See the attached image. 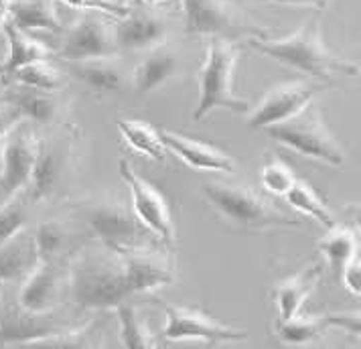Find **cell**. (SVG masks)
Segmentation results:
<instances>
[{
  "mask_svg": "<svg viewBox=\"0 0 361 349\" xmlns=\"http://www.w3.org/2000/svg\"><path fill=\"white\" fill-rule=\"evenodd\" d=\"M147 4H152V6H159L161 2H166V0H145Z\"/></svg>",
  "mask_w": 361,
  "mask_h": 349,
  "instance_id": "60d3db41",
  "label": "cell"
},
{
  "mask_svg": "<svg viewBox=\"0 0 361 349\" xmlns=\"http://www.w3.org/2000/svg\"><path fill=\"white\" fill-rule=\"evenodd\" d=\"M298 181L295 175V171L286 165L284 161H280L276 157L268 159L264 163L262 171H260V183L262 189L272 195V197H284L295 183Z\"/></svg>",
  "mask_w": 361,
  "mask_h": 349,
  "instance_id": "d6a6232c",
  "label": "cell"
},
{
  "mask_svg": "<svg viewBox=\"0 0 361 349\" xmlns=\"http://www.w3.org/2000/svg\"><path fill=\"white\" fill-rule=\"evenodd\" d=\"M179 55L166 43L147 51V55L138 61L130 75L132 87L138 94H152L163 85L175 80L179 73Z\"/></svg>",
  "mask_w": 361,
  "mask_h": 349,
  "instance_id": "d6986e66",
  "label": "cell"
},
{
  "mask_svg": "<svg viewBox=\"0 0 361 349\" xmlns=\"http://www.w3.org/2000/svg\"><path fill=\"white\" fill-rule=\"evenodd\" d=\"M66 321L53 313H31L18 305L17 297L0 295V348L8 345H41L51 337L71 329Z\"/></svg>",
  "mask_w": 361,
  "mask_h": 349,
  "instance_id": "9c48e42d",
  "label": "cell"
},
{
  "mask_svg": "<svg viewBox=\"0 0 361 349\" xmlns=\"http://www.w3.org/2000/svg\"><path fill=\"white\" fill-rule=\"evenodd\" d=\"M11 4H13V0H0V31L11 20Z\"/></svg>",
  "mask_w": 361,
  "mask_h": 349,
  "instance_id": "f35d334b",
  "label": "cell"
},
{
  "mask_svg": "<svg viewBox=\"0 0 361 349\" xmlns=\"http://www.w3.org/2000/svg\"><path fill=\"white\" fill-rule=\"evenodd\" d=\"M110 15L102 11H82L61 33L57 55L61 61H85L99 57H116L114 23L108 20Z\"/></svg>",
  "mask_w": 361,
  "mask_h": 349,
  "instance_id": "ba28073f",
  "label": "cell"
},
{
  "mask_svg": "<svg viewBox=\"0 0 361 349\" xmlns=\"http://www.w3.org/2000/svg\"><path fill=\"white\" fill-rule=\"evenodd\" d=\"M341 283L345 290L353 297H361V256H353L343 268H341Z\"/></svg>",
  "mask_w": 361,
  "mask_h": 349,
  "instance_id": "d590c367",
  "label": "cell"
},
{
  "mask_svg": "<svg viewBox=\"0 0 361 349\" xmlns=\"http://www.w3.org/2000/svg\"><path fill=\"white\" fill-rule=\"evenodd\" d=\"M331 83L317 82H290L274 85L262 96V100L254 106V110L247 116L250 130H266L270 126L282 124L296 114H300L305 108H309L312 100L329 90Z\"/></svg>",
  "mask_w": 361,
  "mask_h": 349,
  "instance_id": "8fae6325",
  "label": "cell"
},
{
  "mask_svg": "<svg viewBox=\"0 0 361 349\" xmlns=\"http://www.w3.org/2000/svg\"><path fill=\"white\" fill-rule=\"evenodd\" d=\"M171 31V23L157 6H128L124 17L114 20L118 51H150L163 45Z\"/></svg>",
  "mask_w": 361,
  "mask_h": 349,
  "instance_id": "5bb4252c",
  "label": "cell"
},
{
  "mask_svg": "<svg viewBox=\"0 0 361 349\" xmlns=\"http://www.w3.org/2000/svg\"><path fill=\"white\" fill-rule=\"evenodd\" d=\"M118 171H120L122 181L130 191V205L134 216L138 217V221L161 244H164L166 248H173L177 242V232H175V224H173V217L163 195L148 183L147 179H142L126 161H120Z\"/></svg>",
  "mask_w": 361,
  "mask_h": 349,
  "instance_id": "4fadbf2b",
  "label": "cell"
},
{
  "mask_svg": "<svg viewBox=\"0 0 361 349\" xmlns=\"http://www.w3.org/2000/svg\"><path fill=\"white\" fill-rule=\"evenodd\" d=\"M163 313L164 325L161 335L166 341H203L219 345L247 339V331L215 321L203 309L163 302Z\"/></svg>",
  "mask_w": 361,
  "mask_h": 349,
  "instance_id": "7c38bea8",
  "label": "cell"
},
{
  "mask_svg": "<svg viewBox=\"0 0 361 349\" xmlns=\"http://www.w3.org/2000/svg\"><path fill=\"white\" fill-rule=\"evenodd\" d=\"M270 4H286V6H309L314 11H325L329 6V0H260Z\"/></svg>",
  "mask_w": 361,
  "mask_h": 349,
  "instance_id": "74e56055",
  "label": "cell"
},
{
  "mask_svg": "<svg viewBox=\"0 0 361 349\" xmlns=\"http://www.w3.org/2000/svg\"><path fill=\"white\" fill-rule=\"evenodd\" d=\"M323 278V264L311 262L309 267L298 270L295 276L286 278L272 288V300L279 313V321H286L300 313L302 305L312 295Z\"/></svg>",
  "mask_w": 361,
  "mask_h": 349,
  "instance_id": "ffe728a7",
  "label": "cell"
},
{
  "mask_svg": "<svg viewBox=\"0 0 361 349\" xmlns=\"http://www.w3.org/2000/svg\"><path fill=\"white\" fill-rule=\"evenodd\" d=\"M116 124H118V130L122 134L124 142L134 152L148 157L152 161H159V163L166 159L169 150L161 140V134H159V130H154L148 122L134 120V118H118Z\"/></svg>",
  "mask_w": 361,
  "mask_h": 349,
  "instance_id": "d4e9b609",
  "label": "cell"
},
{
  "mask_svg": "<svg viewBox=\"0 0 361 349\" xmlns=\"http://www.w3.org/2000/svg\"><path fill=\"white\" fill-rule=\"evenodd\" d=\"M11 20L27 33L45 31V33L61 35L66 29L59 20L53 0H13Z\"/></svg>",
  "mask_w": 361,
  "mask_h": 349,
  "instance_id": "cb8c5ba5",
  "label": "cell"
},
{
  "mask_svg": "<svg viewBox=\"0 0 361 349\" xmlns=\"http://www.w3.org/2000/svg\"><path fill=\"white\" fill-rule=\"evenodd\" d=\"M203 197L235 232H268L298 228L300 221L286 216L260 191L240 181H212L203 185Z\"/></svg>",
  "mask_w": 361,
  "mask_h": 349,
  "instance_id": "277c9868",
  "label": "cell"
},
{
  "mask_svg": "<svg viewBox=\"0 0 361 349\" xmlns=\"http://www.w3.org/2000/svg\"><path fill=\"white\" fill-rule=\"evenodd\" d=\"M0 169H2V136H0Z\"/></svg>",
  "mask_w": 361,
  "mask_h": 349,
  "instance_id": "b9f144b4",
  "label": "cell"
},
{
  "mask_svg": "<svg viewBox=\"0 0 361 349\" xmlns=\"http://www.w3.org/2000/svg\"><path fill=\"white\" fill-rule=\"evenodd\" d=\"M71 212L99 246L124 256L159 242L134 216L132 205L118 195H87L71 203Z\"/></svg>",
  "mask_w": 361,
  "mask_h": 349,
  "instance_id": "3957f363",
  "label": "cell"
},
{
  "mask_svg": "<svg viewBox=\"0 0 361 349\" xmlns=\"http://www.w3.org/2000/svg\"><path fill=\"white\" fill-rule=\"evenodd\" d=\"M8 80H13L18 85L37 87V90H45V92H59L63 87V73L51 63V59L35 61V63L20 67Z\"/></svg>",
  "mask_w": 361,
  "mask_h": 349,
  "instance_id": "1f68e13d",
  "label": "cell"
},
{
  "mask_svg": "<svg viewBox=\"0 0 361 349\" xmlns=\"http://www.w3.org/2000/svg\"><path fill=\"white\" fill-rule=\"evenodd\" d=\"M18 120H20V116L17 114V110L8 102H4L0 98V136H4V134L8 133Z\"/></svg>",
  "mask_w": 361,
  "mask_h": 349,
  "instance_id": "8d00e7d4",
  "label": "cell"
},
{
  "mask_svg": "<svg viewBox=\"0 0 361 349\" xmlns=\"http://www.w3.org/2000/svg\"><path fill=\"white\" fill-rule=\"evenodd\" d=\"M327 329L325 315H295L276 323V335L286 345H307L319 339Z\"/></svg>",
  "mask_w": 361,
  "mask_h": 349,
  "instance_id": "f546056e",
  "label": "cell"
},
{
  "mask_svg": "<svg viewBox=\"0 0 361 349\" xmlns=\"http://www.w3.org/2000/svg\"><path fill=\"white\" fill-rule=\"evenodd\" d=\"M317 250L327 260L329 267L341 270L353 256L360 254V238L349 228L333 226L327 230V235L317 244Z\"/></svg>",
  "mask_w": 361,
  "mask_h": 349,
  "instance_id": "4316f807",
  "label": "cell"
},
{
  "mask_svg": "<svg viewBox=\"0 0 361 349\" xmlns=\"http://www.w3.org/2000/svg\"><path fill=\"white\" fill-rule=\"evenodd\" d=\"M240 57V45L233 39L212 37L205 57L197 71V106L193 112L195 122H203L214 110H230L246 114L250 104L233 94V69Z\"/></svg>",
  "mask_w": 361,
  "mask_h": 349,
  "instance_id": "5b68a950",
  "label": "cell"
},
{
  "mask_svg": "<svg viewBox=\"0 0 361 349\" xmlns=\"http://www.w3.org/2000/svg\"><path fill=\"white\" fill-rule=\"evenodd\" d=\"M2 100L17 110L20 120L39 126H53L63 114V102L57 98V92H45L17 83L2 96Z\"/></svg>",
  "mask_w": 361,
  "mask_h": 349,
  "instance_id": "ac0fdd59",
  "label": "cell"
},
{
  "mask_svg": "<svg viewBox=\"0 0 361 349\" xmlns=\"http://www.w3.org/2000/svg\"><path fill=\"white\" fill-rule=\"evenodd\" d=\"M355 224H357V238H360V248H361V205L355 207Z\"/></svg>",
  "mask_w": 361,
  "mask_h": 349,
  "instance_id": "ab89813d",
  "label": "cell"
},
{
  "mask_svg": "<svg viewBox=\"0 0 361 349\" xmlns=\"http://www.w3.org/2000/svg\"><path fill=\"white\" fill-rule=\"evenodd\" d=\"M33 205L35 203L27 191L18 193L13 200L0 203V246L29 228Z\"/></svg>",
  "mask_w": 361,
  "mask_h": 349,
  "instance_id": "4dcf8cb0",
  "label": "cell"
},
{
  "mask_svg": "<svg viewBox=\"0 0 361 349\" xmlns=\"http://www.w3.org/2000/svg\"><path fill=\"white\" fill-rule=\"evenodd\" d=\"M2 288H4V286H2V284H0V295H2Z\"/></svg>",
  "mask_w": 361,
  "mask_h": 349,
  "instance_id": "7bdbcfd3",
  "label": "cell"
},
{
  "mask_svg": "<svg viewBox=\"0 0 361 349\" xmlns=\"http://www.w3.org/2000/svg\"><path fill=\"white\" fill-rule=\"evenodd\" d=\"M2 31L6 35V41H8V53H6L4 61L0 63V78L2 80L8 82V78L17 69L29 66V63L53 59V51L47 45L37 41L31 33L18 29L13 20H8Z\"/></svg>",
  "mask_w": 361,
  "mask_h": 349,
  "instance_id": "7402d4cb",
  "label": "cell"
},
{
  "mask_svg": "<svg viewBox=\"0 0 361 349\" xmlns=\"http://www.w3.org/2000/svg\"><path fill=\"white\" fill-rule=\"evenodd\" d=\"M67 6L80 8V11H102L110 17H124L128 13V6H122L116 0H61Z\"/></svg>",
  "mask_w": 361,
  "mask_h": 349,
  "instance_id": "e575fe53",
  "label": "cell"
},
{
  "mask_svg": "<svg viewBox=\"0 0 361 349\" xmlns=\"http://www.w3.org/2000/svg\"><path fill=\"white\" fill-rule=\"evenodd\" d=\"M39 260H66L71 254V230L61 219H45L33 230Z\"/></svg>",
  "mask_w": 361,
  "mask_h": 349,
  "instance_id": "484cf974",
  "label": "cell"
},
{
  "mask_svg": "<svg viewBox=\"0 0 361 349\" xmlns=\"http://www.w3.org/2000/svg\"><path fill=\"white\" fill-rule=\"evenodd\" d=\"M73 142L63 133L39 136L31 183L27 193L33 203L51 201L63 187L73 171Z\"/></svg>",
  "mask_w": 361,
  "mask_h": 349,
  "instance_id": "52a82bcc",
  "label": "cell"
},
{
  "mask_svg": "<svg viewBox=\"0 0 361 349\" xmlns=\"http://www.w3.org/2000/svg\"><path fill=\"white\" fill-rule=\"evenodd\" d=\"M37 264L39 254L35 248L33 232L27 228L0 246V284H20Z\"/></svg>",
  "mask_w": 361,
  "mask_h": 349,
  "instance_id": "44dd1931",
  "label": "cell"
},
{
  "mask_svg": "<svg viewBox=\"0 0 361 349\" xmlns=\"http://www.w3.org/2000/svg\"><path fill=\"white\" fill-rule=\"evenodd\" d=\"M66 69L83 85H87L96 94H112L124 87L126 73L114 57H99L85 61H63Z\"/></svg>",
  "mask_w": 361,
  "mask_h": 349,
  "instance_id": "603a6c76",
  "label": "cell"
},
{
  "mask_svg": "<svg viewBox=\"0 0 361 349\" xmlns=\"http://www.w3.org/2000/svg\"><path fill=\"white\" fill-rule=\"evenodd\" d=\"M247 45L268 59L317 82L331 83L335 78H353L361 71L357 63L327 49L319 18L307 20L298 31L284 39H266L262 35H254L247 39Z\"/></svg>",
  "mask_w": 361,
  "mask_h": 349,
  "instance_id": "7a4b0ae2",
  "label": "cell"
},
{
  "mask_svg": "<svg viewBox=\"0 0 361 349\" xmlns=\"http://www.w3.org/2000/svg\"><path fill=\"white\" fill-rule=\"evenodd\" d=\"M183 31L193 37L231 39L244 31V25L228 0H180Z\"/></svg>",
  "mask_w": 361,
  "mask_h": 349,
  "instance_id": "2e32d148",
  "label": "cell"
},
{
  "mask_svg": "<svg viewBox=\"0 0 361 349\" xmlns=\"http://www.w3.org/2000/svg\"><path fill=\"white\" fill-rule=\"evenodd\" d=\"M37 145H39V136L35 134L33 124L27 120H18L2 136L0 203L27 191L37 159Z\"/></svg>",
  "mask_w": 361,
  "mask_h": 349,
  "instance_id": "30bf717a",
  "label": "cell"
},
{
  "mask_svg": "<svg viewBox=\"0 0 361 349\" xmlns=\"http://www.w3.org/2000/svg\"><path fill=\"white\" fill-rule=\"evenodd\" d=\"M268 136L296 154L329 166H343L345 152L327 128L321 112L305 108L295 118L266 128Z\"/></svg>",
  "mask_w": 361,
  "mask_h": 349,
  "instance_id": "8992f818",
  "label": "cell"
},
{
  "mask_svg": "<svg viewBox=\"0 0 361 349\" xmlns=\"http://www.w3.org/2000/svg\"><path fill=\"white\" fill-rule=\"evenodd\" d=\"M327 327L339 329L349 337L361 339V311H335L325 315Z\"/></svg>",
  "mask_w": 361,
  "mask_h": 349,
  "instance_id": "836d02e7",
  "label": "cell"
},
{
  "mask_svg": "<svg viewBox=\"0 0 361 349\" xmlns=\"http://www.w3.org/2000/svg\"><path fill=\"white\" fill-rule=\"evenodd\" d=\"M284 200H286V203H288L295 212L302 214V216L311 217L312 221H317V224L323 226L325 230H331L333 226H337V224H335V217H333L331 209L327 207V203L319 197V193H317L307 181H300V179H298L295 183V187L284 195Z\"/></svg>",
  "mask_w": 361,
  "mask_h": 349,
  "instance_id": "83f0119b",
  "label": "cell"
},
{
  "mask_svg": "<svg viewBox=\"0 0 361 349\" xmlns=\"http://www.w3.org/2000/svg\"><path fill=\"white\" fill-rule=\"evenodd\" d=\"M118 323H120V339L122 345L130 349H147L154 345L152 331L148 329L145 317L140 315L138 307L132 305V299L122 302L116 309Z\"/></svg>",
  "mask_w": 361,
  "mask_h": 349,
  "instance_id": "f1b7e54d",
  "label": "cell"
},
{
  "mask_svg": "<svg viewBox=\"0 0 361 349\" xmlns=\"http://www.w3.org/2000/svg\"><path fill=\"white\" fill-rule=\"evenodd\" d=\"M67 290L66 260H39V264L20 283L18 305L31 313H53Z\"/></svg>",
  "mask_w": 361,
  "mask_h": 349,
  "instance_id": "9a60e30c",
  "label": "cell"
},
{
  "mask_svg": "<svg viewBox=\"0 0 361 349\" xmlns=\"http://www.w3.org/2000/svg\"><path fill=\"white\" fill-rule=\"evenodd\" d=\"M67 293L80 311H116L136 297L124 256L112 250L82 248L67 260Z\"/></svg>",
  "mask_w": 361,
  "mask_h": 349,
  "instance_id": "6da1fadb",
  "label": "cell"
},
{
  "mask_svg": "<svg viewBox=\"0 0 361 349\" xmlns=\"http://www.w3.org/2000/svg\"><path fill=\"white\" fill-rule=\"evenodd\" d=\"M161 140L169 152H173L179 161L187 166L203 171V173H233L235 163L230 154L224 150L215 149L212 145L199 142L195 138H189L185 134L173 133V130H159Z\"/></svg>",
  "mask_w": 361,
  "mask_h": 349,
  "instance_id": "e0dca14e",
  "label": "cell"
}]
</instances>
